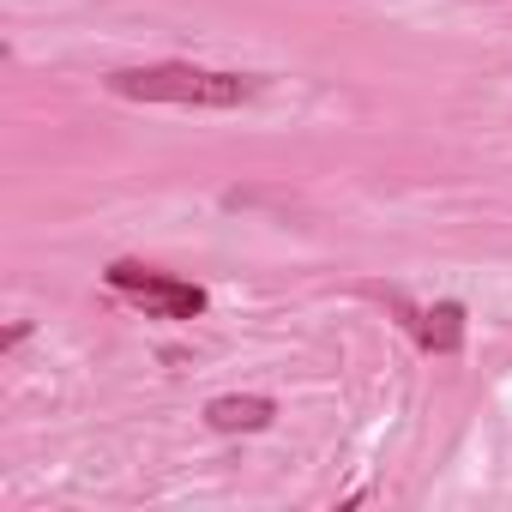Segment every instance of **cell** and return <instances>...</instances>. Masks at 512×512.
Returning <instances> with one entry per match:
<instances>
[{"instance_id": "1", "label": "cell", "mask_w": 512, "mask_h": 512, "mask_svg": "<svg viewBox=\"0 0 512 512\" xmlns=\"http://www.w3.org/2000/svg\"><path fill=\"white\" fill-rule=\"evenodd\" d=\"M109 97L127 103H175V109H235L260 97L253 73H217V67H193V61H157V67H121L103 79Z\"/></svg>"}, {"instance_id": "2", "label": "cell", "mask_w": 512, "mask_h": 512, "mask_svg": "<svg viewBox=\"0 0 512 512\" xmlns=\"http://www.w3.org/2000/svg\"><path fill=\"white\" fill-rule=\"evenodd\" d=\"M103 278H109V290H115V296L139 302V308H145V314H157V320H199V314H205V290H199V284H187V278H169V272H157V266L115 260Z\"/></svg>"}, {"instance_id": "4", "label": "cell", "mask_w": 512, "mask_h": 512, "mask_svg": "<svg viewBox=\"0 0 512 512\" xmlns=\"http://www.w3.org/2000/svg\"><path fill=\"white\" fill-rule=\"evenodd\" d=\"M205 422L217 434H260L278 422V404L272 398H253V392H229V398H211L205 404Z\"/></svg>"}, {"instance_id": "3", "label": "cell", "mask_w": 512, "mask_h": 512, "mask_svg": "<svg viewBox=\"0 0 512 512\" xmlns=\"http://www.w3.org/2000/svg\"><path fill=\"white\" fill-rule=\"evenodd\" d=\"M398 314H404V326H410V338L428 350V356H458L464 350V308L458 302H434V308H410L398 290H380Z\"/></svg>"}]
</instances>
